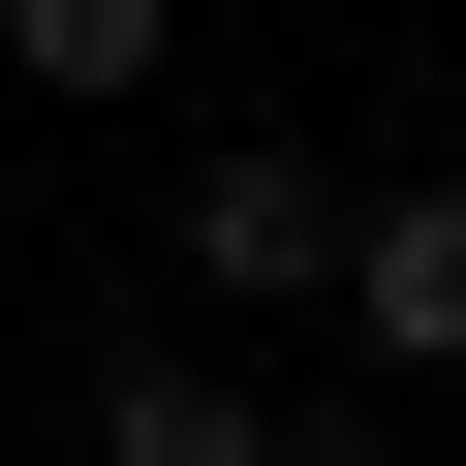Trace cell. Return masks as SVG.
Returning <instances> with one entry per match:
<instances>
[{
    "mask_svg": "<svg viewBox=\"0 0 466 466\" xmlns=\"http://www.w3.org/2000/svg\"><path fill=\"white\" fill-rule=\"evenodd\" d=\"M342 342H373V373H466V187H435V156L342 218Z\"/></svg>",
    "mask_w": 466,
    "mask_h": 466,
    "instance_id": "7a4b0ae2",
    "label": "cell"
},
{
    "mask_svg": "<svg viewBox=\"0 0 466 466\" xmlns=\"http://www.w3.org/2000/svg\"><path fill=\"white\" fill-rule=\"evenodd\" d=\"M342 218H373L342 156H187V280H218V311H311V280H342Z\"/></svg>",
    "mask_w": 466,
    "mask_h": 466,
    "instance_id": "6da1fadb",
    "label": "cell"
},
{
    "mask_svg": "<svg viewBox=\"0 0 466 466\" xmlns=\"http://www.w3.org/2000/svg\"><path fill=\"white\" fill-rule=\"evenodd\" d=\"M187 0H0V94H156Z\"/></svg>",
    "mask_w": 466,
    "mask_h": 466,
    "instance_id": "277c9868",
    "label": "cell"
},
{
    "mask_svg": "<svg viewBox=\"0 0 466 466\" xmlns=\"http://www.w3.org/2000/svg\"><path fill=\"white\" fill-rule=\"evenodd\" d=\"M94 466H280V404H249V373H156V342H125V373H94Z\"/></svg>",
    "mask_w": 466,
    "mask_h": 466,
    "instance_id": "3957f363",
    "label": "cell"
},
{
    "mask_svg": "<svg viewBox=\"0 0 466 466\" xmlns=\"http://www.w3.org/2000/svg\"><path fill=\"white\" fill-rule=\"evenodd\" d=\"M280 466H404V435H311V404H280Z\"/></svg>",
    "mask_w": 466,
    "mask_h": 466,
    "instance_id": "5b68a950",
    "label": "cell"
}]
</instances>
